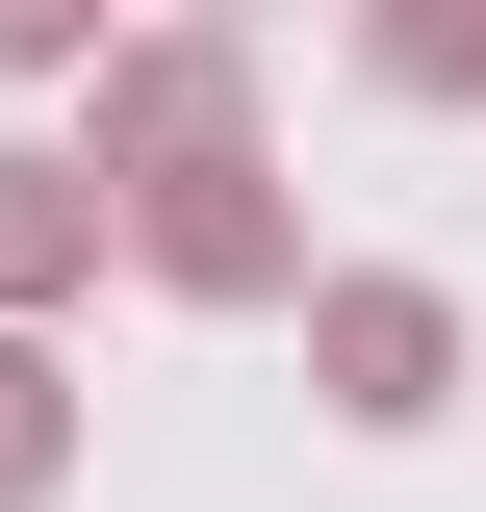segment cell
I'll list each match as a JSON object with an SVG mask.
<instances>
[{
	"mask_svg": "<svg viewBox=\"0 0 486 512\" xmlns=\"http://www.w3.org/2000/svg\"><path fill=\"white\" fill-rule=\"evenodd\" d=\"M128 52V0H0V77H103Z\"/></svg>",
	"mask_w": 486,
	"mask_h": 512,
	"instance_id": "52a82bcc",
	"label": "cell"
},
{
	"mask_svg": "<svg viewBox=\"0 0 486 512\" xmlns=\"http://www.w3.org/2000/svg\"><path fill=\"white\" fill-rule=\"evenodd\" d=\"M77 154L103 180H205V154H256V26L231 0H154L103 77H77Z\"/></svg>",
	"mask_w": 486,
	"mask_h": 512,
	"instance_id": "6da1fadb",
	"label": "cell"
},
{
	"mask_svg": "<svg viewBox=\"0 0 486 512\" xmlns=\"http://www.w3.org/2000/svg\"><path fill=\"white\" fill-rule=\"evenodd\" d=\"M231 26H282V0H231Z\"/></svg>",
	"mask_w": 486,
	"mask_h": 512,
	"instance_id": "ba28073f",
	"label": "cell"
},
{
	"mask_svg": "<svg viewBox=\"0 0 486 512\" xmlns=\"http://www.w3.org/2000/svg\"><path fill=\"white\" fill-rule=\"evenodd\" d=\"M128 256L180 282V308H307L333 256H307V205H282V154H205V180H128Z\"/></svg>",
	"mask_w": 486,
	"mask_h": 512,
	"instance_id": "3957f363",
	"label": "cell"
},
{
	"mask_svg": "<svg viewBox=\"0 0 486 512\" xmlns=\"http://www.w3.org/2000/svg\"><path fill=\"white\" fill-rule=\"evenodd\" d=\"M307 410H333V436H435V410H461V282L333 256V282H307Z\"/></svg>",
	"mask_w": 486,
	"mask_h": 512,
	"instance_id": "7a4b0ae2",
	"label": "cell"
},
{
	"mask_svg": "<svg viewBox=\"0 0 486 512\" xmlns=\"http://www.w3.org/2000/svg\"><path fill=\"white\" fill-rule=\"evenodd\" d=\"M359 77L384 103H486V0H359Z\"/></svg>",
	"mask_w": 486,
	"mask_h": 512,
	"instance_id": "8992f818",
	"label": "cell"
},
{
	"mask_svg": "<svg viewBox=\"0 0 486 512\" xmlns=\"http://www.w3.org/2000/svg\"><path fill=\"white\" fill-rule=\"evenodd\" d=\"M77 487V359H52V308H0V512H52Z\"/></svg>",
	"mask_w": 486,
	"mask_h": 512,
	"instance_id": "5b68a950",
	"label": "cell"
},
{
	"mask_svg": "<svg viewBox=\"0 0 486 512\" xmlns=\"http://www.w3.org/2000/svg\"><path fill=\"white\" fill-rule=\"evenodd\" d=\"M103 231H128V180H103V154L0 128V308H77V282H103Z\"/></svg>",
	"mask_w": 486,
	"mask_h": 512,
	"instance_id": "277c9868",
	"label": "cell"
}]
</instances>
